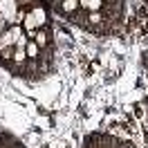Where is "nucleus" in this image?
Wrapping results in <instances>:
<instances>
[{"label":"nucleus","mask_w":148,"mask_h":148,"mask_svg":"<svg viewBox=\"0 0 148 148\" xmlns=\"http://www.w3.org/2000/svg\"><path fill=\"white\" fill-rule=\"evenodd\" d=\"M29 11H32V16H34V18H36V23H38V29H43L47 25V11H45V7H43V5H32V7H29Z\"/></svg>","instance_id":"1"},{"label":"nucleus","mask_w":148,"mask_h":148,"mask_svg":"<svg viewBox=\"0 0 148 148\" xmlns=\"http://www.w3.org/2000/svg\"><path fill=\"white\" fill-rule=\"evenodd\" d=\"M56 2H58V11L63 16H72V14L79 11V0H56Z\"/></svg>","instance_id":"2"},{"label":"nucleus","mask_w":148,"mask_h":148,"mask_svg":"<svg viewBox=\"0 0 148 148\" xmlns=\"http://www.w3.org/2000/svg\"><path fill=\"white\" fill-rule=\"evenodd\" d=\"M79 7L83 11H101L103 0H79Z\"/></svg>","instance_id":"3"},{"label":"nucleus","mask_w":148,"mask_h":148,"mask_svg":"<svg viewBox=\"0 0 148 148\" xmlns=\"http://www.w3.org/2000/svg\"><path fill=\"white\" fill-rule=\"evenodd\" d=\"M38 49H40V47L36 45V40H29L27 47H25V52H27V61H36V63H38Z\"/></svg>","instance_id":"4"},{"label":"nucleus","mask_w":148,"mask_h":148,"mask_svg":"<svg viewBox=\"0 0 148 148\" xmlns=\"http://www.w3.org/2000/svg\"><path fill=\"white\" fill-rule=\"evenodd\" d=\"M34 40H36V45H38V47H47V45H49V36H47L45 27L38 29L36 34H34Z\"/></svg>","instance_id":"5"},{"label":"nucleus","mask_w":148,"mask_h":148,"mask_svg":"<svg viewBox=\"0 0 148 148\" xmlns=\"http://www.w3.org/2000/svg\"><path fill=\"white\" fill-rule=\"evenodd\" d=\"M7 25H9V23H7V20H5V16L0 14V32H5V29H7Z\"/></svg>","instance_id":"6"},{"label":"nucleus","mask_w":148,"mask_h":148,"mask_svg":"<svg viewBox=\"0 0 148 148\" xmlns=\"http://www.w3.org/2000/svg\"><path fill=\"white\" fill-rule=\"evenodd\" d=\"M47 2H54V0H47Z\"/></svg>","instance_id":"7"},{"label":"nucleus","mask_w":148,"mask_h":148,"mask_svg":"<svg viewBox=\"0 0 148 148\" xmlns=\"http://www.w3.org/2000/svg\"><path fill=\"white\" fill-rule=\"evenodd\" d=\"M103 2H106V0H103Z\"/></svg>","instance_id":"8"}]
</instances>
